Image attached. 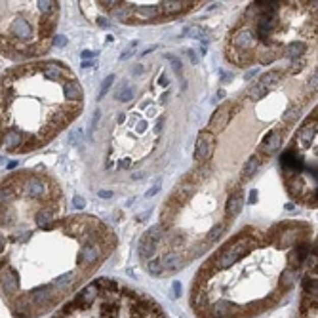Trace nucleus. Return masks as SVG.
Instances as JSON below:
<instances>
[{
    "label": "nucleus",
    "mask_w": 318,
    "mask_h": 318,
    "mask_svg": "<svg viewBox=\"0 0 318 318\" xmlns=\"http://www.w3.org/2000/svg\"><path fill=\"white\" fill-rule=\"evenodd\" d=\"M232 115H234V111H232L231 103H223V105H219V107L216 109L214 116H211L210 128H208V131H211V134H214V131L223 130L225 126L229 124V120H231Z\"/></svg>",
    "instance_id": "8"
},
{
    "label": "nucleus",
    "mask_w": 318,
    "mask_h": 318,
    "mask_svg": "<svg viewBox=\"0 0 318 318\" xmlns=\"http://www.w3.org/2000/svg\"><path fill=\"white\" fill-rule=\"evenodd\" d=\"M97 23H99L101 27H109V21L105 19V17H99V19H97Z\"/></svg>",
    "instance_id": "26"
},
{
    "label": "nucleus",
    "mask_w": 318,
    "mask_h": 318,
    "mask_svg": "<svg viewBox=\"0 0 318 318\" xmlns=\"http://www.w3.org/2000/svg\"><path fill=\"white\" fill-rule=\"evenodd\" d=\"M282 134L278 130H273L271 134H269L267 138H265V141L261 143L259 147V152L263 154V156H273V154H276V152L280 151V147H282Z\"/></svg>",
    "instance_id": "9"
},
{
    "label": "nucleus",
    "mask_w": 318,
    "mask_h": 318,
    "mask_svg": "<svg viewBox=\"0 0 318 318\" xmlns=\"http://www.w3.org/2000/svg\"><path fill=\"white\" fill-rule=\"evenodd\" d=\"M141 72H143V67L141 65H138L136 69H134V74H141Z\"/></svg>",
    "instance_id": "30"
},
{
    "label": "nucleus",
    "mask_w": 318,
    "mask_h": 318,
    "mask_svg": "<svg viewBox=\"0 0 318 318\" xmlns=\"http://www.w3.org/2000/svg\"><path fill=\"white\" fill-rule=\"evenodd\" d=\"M307 271L301 278V303L297 318H316V250L305 259Z\"/></svg>",
    "instance_id": "5"
},
{
    "label": "nucleus",
    "mask_w": 318,
    "mask_h": 318,
    "mask_svg": "<svg viewBox=\"0 0 318 318\" xmlns=\"http://www.w3.org/2000/svg\"><path fill=\"white\" fill-rule=\"evenodd\" d=\"M90 58H94V51H90V50L82 51V59H84V61H86V59H90Z\"/></svg>",
    "instance_id": "23"
},
{
    "label": "nucleus",
    "mask_w": 318,
    "mask_h": 318,
    "mask_svg": "<svg viewBox=\"0 0 318 318\" xmlns=\"http://www.w3.org/2000/svg\"><path fill=\"white\" fill-rule=\"evenodd\" d=\"M183 35L187 36H195V38H204V29L202 27H198V25H189V27H185V31H183Z\"/></svg>",
    "instance_id": "17"
},
{
    "label": "nucleus",
    "mask_w": 318,
    "mask_h": 318,
    "mask_svg": "<svg viewBox=\"0 0 318 318\" xmlns=\"http://www.w3.org/2000/svg\"><path fill=\"white\" fill-rule=\"evenodd\" d=\"M51 318H168L151 297L111 278L82 288Z\"/></svg>",
    "instance_id": "4"
},
{
    "label": "nucleus",
    "mask_w": 318,
    "mask_h": 318,
    "mask_svg": "<svg viewBox=\"0 0 318 318\" xmlns=\"http://www.w3.org/2000/svg\"><path fill=\"white\" fill-rule=\"evenodd\" d=\"M189 58H191V61H193L195 65H196V63H198V56H196V54H195V51H193V50H189Z\"/></svg>",
    "instance_id": "22"
},
{
    "label": "nucleus",
    "mask_w": 318,
    "mask_h": 318,
    "mask_svg": "<svg viewBox=\"0 0 318 318\" xmlns=\"http://www.w3.org/2000/svg\"><path fill=\"white\" fill-rule=\"evenodd\" d=\"M280 78H282V72H280V71H269L267 74H263V76H261L257 82H259V84H263V86L267 88V90H271V88L276 86V84L280 82Z\"/></svg>",
    "instance_id": "13"
},
{
    "label": "nucleus",
    "mask_w": 318,
    "mask_h": 318,
    "mask_svg": "<svg viewBox=\"0 0 318 318\" xmlns=\"http://www.w3.org/2000/svg\"><path fill=\"white\" fill-rule=\"evenodd\" d=\"M223 231H225V225L223 223H217L216 227H214V229L208 232V236H206V240H204V246H210V244H214L216 240L221 238Z\"/></svg>",
    "instance_id": "15"
},
{
    "label": "nucleus",
    "mask_w": 318,
    "mask_h": 318,
    "mask_svg": "<svg viewBox=\"0 0 318 318\" xmlns=\"http://www.w3.org/2000/svg\"><path fill=\"white\" fill-rule=\"evenodd\" d=\"M196 2H177V0H166V2H160V12H162V17H172V15H177V14H183V12H189L191 8H195Z\"/></svg>",
    "instance_id": "10"
},
{
    "label": "nucleus",
    "mask_w": 318,
    "mask_h": 318,
    "mask_svg": "<svg viewBox=\"0 0 318 318\" xmlns=\"http://www.w3.org/2000/svg\"><path fill=\"white\" fill-rule=\"evenodd\" d=\"M214 151H216V138H214V134L208 130L200 131V136H198L195 145V160L200 162V164L208 162L214 156Z\"/></svg>",
    "instance_id": "7"
},
{
    "label": "nucleus",
    "mask_w": 318,
    "mask_h": 318,
    "mask_svg": "<svg viewBox=\"0 0 318 318\" xmlns=\"http://www.w3.org/2000/svg\"><path fill=\"white\" fill-rule=\"evenodd\" d=\"M255 200H257V191H252V193H250V202H255Z\"/></svg>",
    "instance_id": "25"
},
{
    "label": "nucleus",
    "mask_w": 318,
    "mask_h": 318,
    "mask_svg": "<svg viewBox=\"0 0 318 318\" xmlns=\"http://www.w3.org/2000/svg\"><path fill=\"white\" fill-rule=\"evenodd\" d=\"M160 86H168V80H166V74H162V76H160Z\"/></svg>",
    "instance_id": "28"
},
{
    "label": "nucleus",
    "mask_w": 318,
    "mask_h": 318,
    "mask_svg": "<svg viewBox=\"0 0 318 318\" xmlns=\"http://www.w3.org/2000/svg\"><path fill=\"white\" fill-rule=\"evenodd\" d=\"M74 208H78V210H82V208H84V200H82V198H80V196H74Z\"/></svg>",
    "instance_id": "21"
},
{
    "label": "nucleus",
    "mask_w": 318,
    "mask_h": 318,
    "mask_svg": "<svg viewBox=\"0 0 318 318\" xmlns=\"http://www.w3.org/2000/svg\"><path fill=\"white\" fill-rule=\"evenodd\" d=\"M113 82H115V74H109L107 78L103 80V84H101V88H99V99H101L103 95H107V92H109V88L113 86Z\"/></svg>",
    "instance_id": "18"
},
{
    "label": "nucleus",
    "mask_w": 318,
    "mask_h": 318,
    "mask_svg": "<svg viewBox=\"0 0 318 318\" xmlns=\"http://www.w3.org/2000/svg\"><path fill=\"white\" fill-rule=\"evenodd\" d=\"M164 58H166L168 61H172V65H174L175 72H177V74H179L181 78H183V65H181V61H179V59L175 58V56H172V54H166Z\"/></svg>",
    "instance_id": "19"
},
{
    "label": "nucleus",
    "mask_w": 318,
    "mask_h": 318,
    "mask_svg": "<svg viewBox=\"0 0 318 318\" xmlns=\"http://www.w3.org/2000/svg\"><path fill=\"white\" fill-rule=\"evenodd\" d=\"M136 17H139L141 21H156L162 12H160V6H136Z\"/></svg>",
    "instance_id": "11"
},
{
    "label": "nucleus",
    "mask_w": 318,
    "mask_h": 318,
    "mask_svg": "<svg viewBox=\"0 0 318 318\" xmlns=\"http://www.w3.org/2000/svg\"><path fill=\"white\" fill-rule=\"evenodd\" d=\"M299 107H294V109H289L288 113L284 115V122H296L297 118H299Z\"/></svg>",
    "instance_id": "20"
},
{
    "label": "nucleus",
    "mask_w": 318,
    "mask_h": 318,
    "mask_svg": "<svg viewBox=\"0 0 318 318\" xmlns=\"http://www.w3.org/2000/svg\"><path fill=\"white\" fill-rule=\"evenodd\" d=\"M158 185H154V187L151 189V191H149V193H147V196H152V195H156V193H158Z\"/></svg>",
    "instance_id": "24"
},
{
    "label": "nucleus",
    "mask_w": 318,
    "mask_h": 318,
    "mask_svg": "<svg viewBox=\"0 0 318 318\" xmlns=\"http://www.w3.org/2000/svg\"><path fill=\"white\" fill-rule=\"evenodd\" d=\"M257 168H259V156H250L248 162L244 164V168H242V177H244V179L252 177Z\"/></svg>",
    "instance_id": "14"
},
{
    "label": "nucleus",
    "mask_w": 318,
    "mask_h": 318,
    "mask_svg": "<svg viewBox=\"0 0 318 318\" xmlns=\"http://www.w3.org/2000/svg\"><path fill=\"white\" fill-rule=\"evenodd\" d=\"M58 2H0V54L36 58L50 48Z\"/></svg>",
    "instance_id": "3"
},
{
    "label": "nucleus",
    "mask_w": 318,
    "mask_h": 318,
    "mask_svg": "<svg viewBox=\"0 0 318 318\" xmlns=\"http://www.w3.org/2000/svg\"><path fill=\"white\" fill-rule=\"evenodd\" d=\"M242 206H244V198H242V195H240V191H236V193H232L231 198L227 200V206H225V214H227V217H236L240 214V210H242Z\"/></svg>",
    "instance_id": "12"
},
{
    "label": "nucleus",
    "mask_w": 318,
    "mask_h": 318,
    "mask_svg": "<svg viewBox=\"0 0 318 318\" xmlns=\"http://www.w3.org/2000/svg\"><path fill=\"white\" fill-rule=\"evenodd\" d=\"M95 65V61H92V59H90V61H84V63H82V67H84V69H86V67H94Z\"/></svg>",
    "instance_id": "29"
},
{
    "label": "nucleus",
    "mask_w": 318,
    "mask_h": 318,
    "mask_svg": "<svg viewBox=\"0 0 318 318\" xmlns=\"http://www.w3.org/2000/svg\"><path fill=\"white\" fill-rule=\"evenodd\" d=\"M61 214L63 196L50 175L23 170L0 179V297L15 318L40 316L78 288L88 276L82 246H115L95 219Z\"/></svg>",
    "instance_id": "1"
},
{
    "label": "nucleus",
    "mask_w": 318,
    "mask_h": 318,
    "mask_svg": "<svg viewBox=\"0 0 318 318\" xmlns=\"http://www.w3.org/2000/svg\"><path fill=\"white\" fill-rule=\"evenodd\" d=\"M162 238V225H156L143 234V238L139 242V255L143 261L154 259V252L158 248V242Z\"/></svg>",
    "instance_id": "6"
},
{
    "label": "nucleus",
    "mask_w": 318,
    "mask_h": 318,
    "mask_svg": "<svg viewBox=\"0 0 318 318\" xmlns=\"http://www.w3.org/2000/svg\"><path fill=\"white\" fill-rule=\"evenodd\" d=\"M99 196H103V198H109V196H111V193H109V191H99Z\"/></svg>",
    "instance_id": "31"
},
{
    "label": "nucleus",
    "mask_w": 318,
    "mask_h": 318,
    "mask_svg": "<svg viewBox=\"0 0 318 318\" xmlns=\"http://www.w3.org/2000/svg\"><path fill=\"white\" fill-rule=\"evenodd\" d=\"M56 44H58V46H63V44H65V38H63V36H58V38H56Z\"/></svg>",
    "instance_id": "27"
},
{
    "label": "nucleus",
    "mask_w": 318,
    "mask_h": 318,
    "mask_svg": "<svg viewBox=\"0 0 318 318\" xmlns=\"http://www.w3.org/2000/svg\"><path fill=\"white\" fill-rule=\"evenodd\" d=\"M131 95H134V86H131V84H124V86L116 92V99L126 103L131 99Z\"/></svg>",
    "instance_id": "16"
},
{
    "label": "nucleus",
    "mask_w": 318,
    "mask_h": 318,
    "mask_svg": "<svg viewBox=\"0 0 318 318\" xmlns=\"http://www.w3.org/2000/svg\"><path fill=\"white\" fill-rule=\"evenodd\" d=\"M67 80L48 78L42 63L4 72L0 78V145L4 151H36L74 120L82 105L65 97Z\"/></svg>",
    "instance_id": "2"
}]
</instances>
